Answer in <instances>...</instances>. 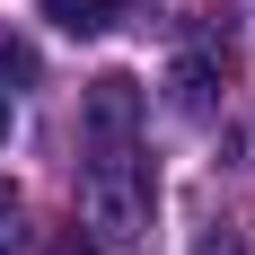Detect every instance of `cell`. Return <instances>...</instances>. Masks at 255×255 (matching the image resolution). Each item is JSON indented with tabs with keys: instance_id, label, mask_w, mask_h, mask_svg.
Wrapping results in <instances>:
<instances>
[{
	"instance_id": "obj_9",
	"label": "cell",
	"mask_w": 255,
	"mask_h": 255,
	"mask_svg": "<svg viewBox=\"0 0 255 255\" xmlns=\"http://www.w3.org/2000/svg\"><path fill=\"white\" fill-rule=\"evenodd\" d=\"M0 141H9V97H0Z\"/></svg>"
},
{
	"instance_id": "obj_1",
	"label": "cell",
	"mask_w": 255,
	"mask_h": 255,
	"mask_svg": "<svg viewBox=\"0 0 255 255\" xmlns=\"http://www.w3.org/2000/svg\"><path fill=\"white\" fill-rule=\"evenodd\" d=\"M150 167H141V150L124 158H88V176H79V220H88V238H97L106 255H150Z\"/></svg>"
},
{
	"instance_id": "obj_8",
	"label": "cell",
	"mask_w": 255,
	"mask_h": 255,
	"mask_svg": "<svg viewBox=\"0 0 255 255\" xmlns=\"http://www.w3.org/2000/svg\"><path fill=\"white\" fill-rule=\"evenodd\" d=\"M53 255H88V238H62V247H53Z\"/></svg>"
},
{
	"instance_id": "obj_5",
	"label": "cell",
	"mask_w": 255,
	"mask_h": 255,
	"mask_svg": "<svg viewBox=\"0 0 255 255\" xmlns=\"http://www.w3.org/2000/svg\"><path fill=\"white\" fill-rule=\"evenodd\" d=\"M0 79L35 88V44H26V35H9V26H0Z\"/></svg>"
},
{
	"instance_id": "obj_7",
	"label": "cell",
	"mask_w": 255,
	"mask_h": 255,
	"mask_svg": "<svg viewBox=\"0 0 255 255\" xmlns=\"http://www.w3.org/2000/svg\"><path fill=\"white\" fill-rule=\"evenodd\" d=\"M194 255H238V238H229V229H211V238H203Z\"/></svg>"
},
{
	"instance_id": "obj_3",
	"label": "cell",
	"mask_w": 255,
	"mask_h": 255,
	"mask_svg": "<svg viewBox=\"0 0 255 255\" xmlns=\"http://www.w3.org/2000/svg\"><path fill=\"white\" fill-rule=\"evenodd\" d=\"M115 9H124V0H44V18L62 26V35H106Z\"/></svg>"
},
{
	"instance_id": "obj_2",
	"label": "cell",
	"mask_w": 255,
	"mask_h": 255,
	"mask_svg": "<svg viewBox=\"0 0 255 255\" xmlns=\"http://www.w3.org/2000/svg\"><path fill=\"white\" fill-rule=\"evenodd\" d=\"M79 150L88 158L141 150V79H124V71L88 79V97H79Z\"/></svg>"
},
{
	"instance_id": "obj_4",
	"label": "cell",
	"mask_w": 255,
	"mask_h": 255,
	"mask_svg": "<svg viewBox=\"0 0 255 255\" xmlns=\"http://www.w3.org/2000/svg\"><path fill=\"white\" fill-rule=\"evenodd\" d=\"M176 115H211V62H176Z\"/></svg>"
},
{
	"instance_id": "obj_6",
	"label": "cell",
	"mask_w": 255,
	"mask_h": 255,
	"mask_svg": "<svg viewBox=\"0 0 255 255\" xmlns=\"http://www.w3.org/2000/svg\"><path fill=\"white\" fill-rule=\"evenodd\" d=\"M26 238V203H18V185H0V255Z\"/></svg>"
}]
</instances>
